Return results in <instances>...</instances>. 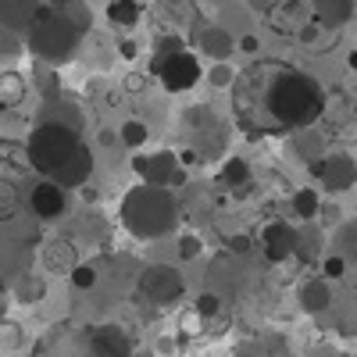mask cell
I'll use <instances>...</instances> for the list:
<instances>
[{"instance_id": "2e32d148", "label": "cell", "mask_w": 357, "mask_h": 357, "mask_svg": "<svg viewBox=\"0 0 357 357\" xmlns=\"http://www.w3.org/2000/svg\"><path fill=\"white\" fill-rule=\"evenodd\" d=\"M193 40H197L200 54H204V57H215V61H225V57L232 54V47H236L232 36H229V29H222V25H200V22H197Z\"/></svg>"}, {"instance_id": "f1b7e54d", "label": "cell", "mask_w": 357, "mask_h": 357, "mask_svg": "<svg viewBox=\"0 0 357 357\" xmlns=\"http://www.w3.org/2000/svg\"><path fill=\"white\" fill-rule=\"evenodd\" d=\"M61 11H65V15L72 18V25L79 29V33H82V36L89 33V25H93V15H89V8L82 4V0H72V4H65Z\"/></svg>"}, {"instance_id": "7a4b0ae2", "label": "cell", "mask_w": 357, "mask_h": 357, "mask_svg": "<svg viewBox=\"0 0 357 357\" xmlns=\"http://www.w3.org/2000/svg\"><path fill=\"white\" fill-rule=\"evenodd\" d=\"M25 161L36 175L54 178L65 190L86 186L93 175V151L82 143L79 129L61 122V118H47L25 139Z\"/></svg>"}, {"instance_id": "484cf974", "label": "cell", "mask_w": 357, "mask_h": 357, "mask_svg": "<svg viewBox=\"0 0 357 357\" xmlns=\"http://www.w3.org/2000/svg\"><path fill=\"white\" fill-rule=\"evenodd\" d=\"M68 279H72V289H79V293H89V289H97V282H100V272L93 264H75L72 272H68Z\"/></svg>"}, {"instance_id": "4dcf8cb0", "label": "cell", "mask_w": 357, "mask_h": 357, "mask_svg": "<svg viewBox=\"0 0 357 357\" xmlns=\"http://www.w3.org/2000/svg\"><path fill=\"white\" fill-rule=\"evenodd\" d=\"M22 50V40H18V33H11V29H4L0 25V57H15Z\"/></svg>"}, {"instance_id": "83f0119b", "label": "cell", "mask_w": 357, "mask_h": 357, "mask_svg": "<svg viewBox=\"0 0 357 357\" xmlns=\"http://www.w3.org/2000/svg\"><path fill=\"white\" fill-rule=\"evenodd\" d=\"M222 296L215 293V289H207V293H200L197 296V304H193V311H197V318H218V311H222Z\"/></svg>"}, {"instance_id": "ac0fdd59", "label": "cell", "mask_w": 357, "mask_h": 357, "mask_svg": "<svg viewBox=\"0 0 357 357\" xmlns=\"http://www.w3.org/2000/svg\"><path fill=\"white\" fill-rule=\"evenodd\" d=\"M158 18L172 29H197V4L193 0H158Z\"/></svg>"}, {"instance_id": "ba28073f", "label": "cell", "mask_w": 357, "mask_h": 357, "mask_svg": "<svg viewBox=\"0 0 357 357\" xmlns=\"http://www.w3.org/2000/svg\"><path fill=\"white\" fill-rule=\"evenodd\" d=\"M33 357H93V350H89V329H79L75 321L54 325V329H47L36 340Z\"/></svg>"}, {"instance_id": "e0dca14e", "label": "cell", "mask_w": 357, "mask_h": 357, "mask_svg": "<svg viewBox=\"0 0 357 357\" xmlns=\"http://www.w3.org/2000/svg\"><path fill=\"white\" fill-rule=\"evenodd\" d=\"M36 11H40V0H0V25L22 36L29 22L36 18Z\"/></svg>"}, {"instance_id": "603a6c76", "label": "cell", "mask_w": 357, "mask_h": 357, "mask_svg": "<svg viewBox=\"0 0 357 357\" xmlns=\"http://www.w3.org/2000/svg\"><path fill=\"white\" fill-rule=\"evenodd\" d=\"M314 18L321 25H343L350 18V0H314Z\"/></svg>"}, {"instance_id": "f35d334b", "label": "cell", "mask_w": 357, "mask_h": 357, "mask_svg": "<svg viewBox=\"0 0 357 357\" xmlns=\"http://www.w3.org/2000/svg\"><path fill=\"white\" fill-rule=\"evenodd\" d=\"M50 4H54V8H65V4H72V0H50Z\"/></svg>"}, {"instance_id": "5b68a950", "label": "cell", "mask_w": 357, "mask_h": 357, "mask_svg": "<svg viewBox=\"0 0 357 357\" xmlns=\"http://www.w3.org/2000/svg\"><path fill=\"white\" fill-rule=\"evenodd\" d=\"M136 296L151 307H172L186 296V279L172 264H151L136 275Z\"/></svg>"}, {"instance_id": "8992f818", "label": "cell", "mask_w": 357, "mask_h": 357, "mask_svg": "<svg viewBox=\"0 0 357 357\" xmlns=\"http://www.w3.org/2000/svg\"><path fill=\"white\" fill-rule=\"evenodd\" d=\"M29 161H22V158H15L11 151H4L0 146V222H11L22 207H25V200H29Z\"/></svg>"}, {"instance_id": "d6a6232c", "label": "cell", "mask_w": 357, "mask_h": 357, "mask_svg": "<svg viewBox=\"0 0 357 357\" xmlns=\"http://www.w3.org/2000/svg\"><path fill=\"white\" fill-rule=\"evenodd\" d=\"M0 340H4V350H15L22 343V333L15 329V325H8L4 318H0Z\"/></svg>"}, {"instance_id": "836d02e7", "label": "cell", "mask_w": 357, "mask_h": 357, "mask_svg": "<svg viewBox=\"0 0 357 357\" xmlns=\"http://www.w3.org/2000/svg\"><path fill=\"white\" fill-rule=\"evenodd\" d=\"M200 254V236H183L178 240V257H197Z\"/></svg>"}, {"instance_id": "9a60e30c", "label": "cell", "mask_w": 357, "mask_h": 357, "mask_svg": "<svg viewBox=\"0 0 357 357\" xmlns=\"http://www.w3.org/2000/svg\"><path fill=\"white\" fill-rule=\"evenodd\" d=\"M75 264H79V247L68 240V236H57V240H50L43 247V268H47V272L68 275Z\"/></svg>"}, {"instance_id": "ab89813d", "label": "cell", "mask_w": 357, "mask_h": 357, "mask_svg": "<svg viewBox=\"0 0 357 357\" xmlns=\"http://www.w3.org/2000/svg\"><path fill=\"white\" fill-rule=\"evenodd\" d=\"M350 68H354V72H357V50H354V54H350Z\"/></svg>"}, {"instance_id": "7c38bea8", "label": "cell", "mask_w": 357, "mask_h": 357, "mask_svg": "<svg viewBox=\"0 0 357 357\" xmlns=\"http://www.w3.org/2000/svg\"><path fill=\"white\" fill-rule=\"evenodd\" d=\"M311 172H314V178H321V186H325V190H333V193L350 190V186L357 183V161H354L350 154L314 158V161H311Z\"/></svg>"}, {"instance_id": "e575fe53", "label": "cell", "mask_w": 357, "mask_h": 357, "mask_svg": "<svg viewBox=\"0 0 357 357\" xmlns=\"http://www.w3.org/2000/svg\"><path fill=\"white\" fill-rule=\"evenodd\" d=\"M232 75H236V72H232L225 61H218V65L211 68V82H215L218 89H222V86H229V82H232Z\"/></svg>"}, {"instance_id": "d6986e66", "label": "cell", "mask_w": 357, "mask_h": 357, "mask_svg": "<svg viewBox=\"0 0 357 357\" xmlns=\"http://www.w3.org/2000/svg\"><path fill=\"white\" fill-rule=\"evenodd\" d=\"M29 97V79L22 72H0V107L15 111Z\"/></svg>"}, {"instance_id": "9c48e42d", "label": "cell", "mask_w": 357, "mask_h": 357, "mask_svg": "<svg viewBox=\"0 0 357 357\" xmlns=\"http://www.w3.org/2000/svg\"><path fill=\"white\" fill-rule=\"evenodd\" d=\"M154 72L161 79V86L168 89V93H186V89H193L204 75L197 54L190 50H172V54H158L154 57Z\"/></svg>"}, {"instance_id": "d4e9b609", "label": "cell", "mask_w": 357, "mask_h": 357, "mask_svg": "<svg viewBox=\"0 0 357 357\" xmlns=\"http://www.w3.org/2000/svg\"><path fill=\"white\" fill-rule=\"evenodd\" d=\"M293 211L301 215L304 222H311V218L321 211V197H318L314 190H296V193H293Z\"/></svg>"}, {"instance_id": "8d00e7d4", "label": "cell", "mask_w": 357, "mask_h": 357, "mask_svg": "<svg viewBox=\"0 0 357 357\" xmlns=\"http://www.w3.org/2000/svg\"><path fill=\"white\" fill-rule=\"evenodd\" d=\"M4 304H8V289H4V279H0V318H4Z\"/></svg>"}, {"instance_id": "277c9868", "label": "cell", "mask_w": 357, "mask_h": 357, "mask_svg": "<svg viewBox=\"0 0 357 357\" xmlns=\"http://www.w3.org/2000/svg\"><path fill=\"white\" fill-rule=\"evenodd\" d=\"M25 47L33 50L43 65H65L75 57L79 43H82V33L72 25V18L61 11V8H54V4H40L36 18L29 22L25 29Z\"/></svg>"}, {"instance_id": "4fadbf2b", "label": "cell", "mask_w": 357, "mask_h": 357, "mask_svg": "<svg viewBox=\"0 0 357 357\" xmlns=\"http://www.w3.org/2000/svg\"><path fill=\"white\" fill-rule=\"evenodd\" d=\"M89 350L93 357H136V343L122 325H97L89 329Z\"/></svg>"}, {"instance_id": "5bb4252c", "label": "cell", "mask_w": 357, "mask_h": 357, "mask_svg": "<svg viewBox=\"0 0 357 357\" xmlns=\"http://www.w3.org/2000/svg\"><path fill=\"white\" fill-rule=\"evenodd\" d=\"M296 240H301V229H293L286 222H272L261 232V250L268 261H286L296 254Z\"/></svg>"}, {"instance_id": "f546056e", "label": "cell", "mask_w": 357, "mask_h": 357, "mask_svg": "<svg viewBox=\"0 0 357 357\" xmlns=\"http://www.w3.org/2000/svg\"><path fill=\"white\" fill-rule=\"evenodd\" d=\"M340 247H343V261H357V222H350L343 232H340Z\"/></svg>"}, {"instance_id": "6da1fadb", "label": "cell", "mask_w": 357, "mask_h": 357, "mask_svg": "<svg viewBox=\"0 0 357 357\" xmlns=\"http://www.w3.org/2000/svg\"><path fill=\"white\" fill-rule=\"evenodd\" d=\"M229 86L236 122L254 136L301 132L325 114V89L318 79L282 61H254L232 75Z\"/></svg>"}, {"instance_id": "d590c367", "label": "cell", "mask_w": 357, "mask_h": 357, "mask_svg": "<svg viewBox=\"0 0 357 357\" xmlns=\"http://www.w3.org/2000/svg\"><path fill=\"white\" fill-rule=\"evenodd\" d=\"M240 50L254 54V50H257V36H243V40H240Z\"/></svg>"}, {"instance_id": "44dd1931", "label": "cell", "mask_w": 357, "mask_h": 357, "mask_svg": "<svg viewBox=\"0 0 357 357\" xmlns=\"http://www.w3.org/2000/svg\"><path fill=\"white\" fill-rule=\"evenodd\" d=\"M43 296H47V282H43L36 272L18 275V282H15V301H18V304H40Z\"/></svg>"}, {"instance_id": "52a82bcc", "label": "cell", "mask_w": 357, "mask_h": 357, "mask_svg": "<svg viewBox=\"0 0 357 357\" xmlns=\"http://www.w3.org/2000/svg\"><path fill=\"white\" fill-rule=\"evenodd\" d=\"M222 136H225V126L215 118L211 107H190L186 111V161H207L211 154H218L222 146Z\"/></svg>"}, {"instance_id": "7402d4cb", "label": "cell", "mask_w": 357, "mask_h": 357, "mask_svg": "<svg viewBox=\"0 0 357 357\" xmlns=\"http://www.w3.org/2000/svg\"><path fill=\"white\" fill-rule=\"evenodd\" d=\"M107 18L118 29H132L143 18V8L136 4V0H111V4H107Z\"/></svg>"}, {"instance_id": "3957f363", "label": "cell", "mask_w": 357, "mask_h": 357, "mask_svg": "<svg viewBox=\"0 0 357 357\" xmlns=\"http://www.w3.org/2000/svg\"><path fill=\"white\" fill-rule=\"evenodd\" d=\"M122 225L136 240H165V236L178 225V200L165 186L139 183L126 193L122 200Z\"/></svg>"}, {"instance_id": "30bf717a", "label": "cell", "mask_w": 357, "mask_h": 357, "mask_svg": "<svg viewBox=\"0 0 357 357\" xmlns=\"http://www.w3.org/2000/svg\"><path fill=\"white\" fill-rule=\"evenodd\" d=\"M132 168L139 172L143 183H151V186H183L186 183V172L183 165H178V158L172 151H158V154H143L132 161Z\"/></svg>"}, {"instance_id": "1f68e13d", "label": "cell", "mask_w": 357, "mask_h": 357, "mask_svg": "<svg viewBox=\"0 0 357 357\" xmlns=\"http://www.w3.org/2000/svg\"><path fill=\"white\" fill-rule=\"evenodd\" d=\"M321 272H325V279H343L347 275V261L343 257H325Z\"/></svg>"}, {"instance_id": "4316f807", "label": "cell", "mask_w": 357, "mask_h": 357, "mask_svg": "<svg viewBox=\"0 0 357 357\" xmlns=\"http://www.w3.org/2000/svg\"><path fill=\"white\" fill-rule=\"evenodd\" d=\"M146 136H151V132H146V126L136 122V118H129V122L118 129V143H126V146H143Z\"/></svg>"}, {"instance_id": "cb8c5ba5", "label": "cell", "mask_w": 357, "mask_h": 357, "mask_svg": "<svg viewBox=\"0 0 357 357\" xmlns=\"http://www.w3.org/2000/svg\"><path fill=\"white\" fill-rule=\"evenodd\" d=\"M218 183H222V186H229V190L250 183V165H247L243 158H229V161L222 165V172H218Z\"/></svg>"}, {"instance_id": "74e56055", "label": "cell", "mask_w": 357, "mask_h": 357, "mask_svg": "<svg viewBox=\"0 0 357 357\" xmlns=\"http://www.w3.org/2000/svg\"><path fill=\"white\" fill-rule=\"evenodd\" d=\"M250 4H254L257 11H272V0H250Z\"/></svg>"}, {"instance_id": "8fae6325", "label": "cell", "mask_w": 357, "mask_h": 357, "mask_svg": "<svg viewBox=\"0 0 357 357\" xmlns=\"http://www.w3.org/2000/svg\"><path fill=\"white\" fill-rule=\"evenodd\" d=\"M29 207H33V215L43 218V222H54L68 211V190L61 183H54V178H40V183L29 186Z\"/></svg>"}, {"instance_id": "ffe728a7", "label": "cell", "mask_w": 357, "mask_h": 357, "mask_svg": "<svg viewBox=\"0 0 357 357\" xmlns=\"http://www.w3.org/2000/svg\"><path fill=\"white\" fill-rule=\"evenodd\" d=\"M301 304H304V311H311V314L325 311V307L333 304L329 282H325V279H311V282H304V289H301Z\"/></svg>"}]
</instances>
